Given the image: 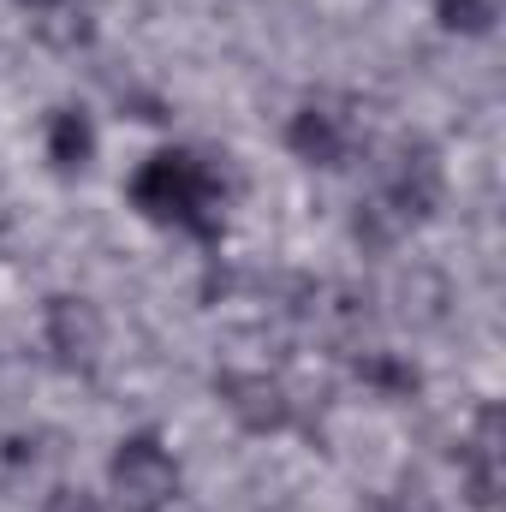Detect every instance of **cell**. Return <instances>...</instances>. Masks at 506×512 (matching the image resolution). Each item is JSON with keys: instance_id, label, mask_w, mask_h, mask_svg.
<instances>
[{"instance_id": "6da1fadb", "label": "cell", "mask_w": 506, "mask_h": 512, "mask_svg": "<svg viewBox=\"0 0 506 512\" xmlns=\"http://www.w3.org/2000/svg\"><path fill=\"white\" fill-rule=\"evenodd\" d=\"M131 203L155 227H179L191 239H215L227 191H221V173L203 155H191V149H155L131 173Z\"/></svg>"}, {"instance_id": "7a4b0ae2", "label": "cell", "mask_w": 506, "mask_h": 512, "mask_svg": "<svg viewBox=\"0 0 506 512\" xmlns=\"http://www.w3.org/2000/svg\"><path fill=\"white\" fill-rule=\"evenodd\" d=\"M108 483H114L120 512H161L179 495V465L155 435H131V441H120V453L108 465Z\"/></svg>"}, {"instance_id": "3957f363", "label": "cell", "mask_w": 506, "mask_h": 512, "mask_svg": "<svg viewBox=\"0 0 506 512\" xmlns=\"http://www.w3.org/2000/svg\"><path fill=\"white\" fill-rule=\"evenodd\" d=\"M286 143H292V155L310 161V167H340V161L352 155V120H346L340 108H328V102H310V108L292 114Z\"/></svg>"}, {"instance_id": "277c9868", "label": "cell", "mask_w": 506, "mask_h": 512, "mask_svg": "<svg viewBox=\"0 0 506 512\" xmlns=\"http://www.w3.org/2000/svg\"><path fill=\"white\" fill-rule=\"evenodd\" d=\"M387 197L399 215H429L435 197H441V167L429 149H399L393 167H387Z\"/></svg>"}, {"instance_id": "5b68a950", "label": "cell", "mask_w": 506, "mask_h": 512, "mask_svg": "<svg viewBox=\"0 0 506 512\" xmlns=\"http://www.w3.org/2000/svg\"><path fill=\"white\" fill-rule=\"evenodd\" d=\"M48 340L66 364H90L102 346V322H96L90 298H54L48 304Z\"/></svg>"}, {"instance_id": "8992f818", "label": "cell", "mask_w": 506, "mask_h": 512, "mask_svg": "<svg viewBox=\"0 0 506 512\" xmlns=\"http://www.w3.org/2000/svg\"><path fill=\"white\" fill-rule=\"evenodd\" d=\"M90 155H96V126H90V114L60 108V114L48 120V161H54L60 173H78V167H90Z\"/></svg>"}, {"instance_id": "52a82bcc", "label": "cell", "mask_w": 506, "mask_h": 512, "mask_svg": "<svg viewBox=\"0 0 506 512\" xmlns=\"http://www.w3.org/2000/svg\"><path fill=\"white\" fill-rule=\"evenodd\" d=\"M227 405H233L251 429H280V423H286V399H280V387L268 382V376H245V382L233 376V382H227Z\"/></svg>"}, {"instance_id": "ba28073f", "label": "cell", "mask_w": 506, "mask_h": 512, "mask_svg": "<svg viewBox=\"0 0 506 512\" xmlns=\"http://www.w3.org/2000/svg\"><path fill=\"white\" fill-rule=\"evenodd\" d=\"M435 18L459 36H489L501 18V0H435Z\"/></svg>"}, {"instance_id": "9c48e42d", "label": "cell", "mask_w": 506, "mask_h": 512, "mask_svg": "<svg viewBox=\"0 0 506 512\" xmlns=\"http://www.w3.org/2000/svg\"><path fill=\"white\" fill-rule=\"evenodd\" d=\"M24 6H60V0H24Z\"/></svg>"}]
</instances>
